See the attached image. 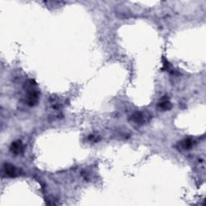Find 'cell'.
Segmentation results:
<instances>
[{
	"label": "cell",
	"instance_id": "7a4b0ae2",
	"mask_svg": "<svg viewBox=\"0 0 206 206\" xmlns=\"http://www.w3.org/2000/svg\"><path fill=\"white\" fill-rule=\"evenodd\" d=\"M11 151L12 153L14 154H20L21 153V152L23 151V144H22V142L18 140V141H15L14 143H12L11 146Z\"/></svg>",
	"mask_w": 206,
	"mask_h": 206
},
{
	"label": "cell",
	"instance_id": "3957f363",
	"mask_svg": "<svg viewBox=\"0 0 206 206\" xmlns=\"http://www.w3.org/2000/svg\"><path fill=\"white\" fill-rule=\"evenodd\" d=\"M159 108L162 110H169L171 108V102L167 99H163L159 103Z\"/></svg>",
	"mask_w": 206,
	"mask_h": 206
},
{
	"label": "cell",
	"instance_id": "6da1fadb",
	"mask_svg": "<svg viewBox=\"0 0 206 206\" xmlns=\"http://www.w3.org/2000/svg\"><path fill=\"white\" fill-rule=\"evenodd\" d=\"M3 169H4L5 173L7 175V176H10V177H15V176H17V170L15 168L14 166L11 164H5L4 167H3Z\"/></svg>",
	"mask_w": 206,
	"mask_h": 206
},
{
	"label": "cell",
	"instance_id": "5b68a950",
	"mask_svg": "<svg viewBox=\"0 0 206 206\" xmlns=\"http://www.w3.org/2000/svg\"><path fill=\"white\" fill-rule=\"evenodd\" d=\"M193 140H191V139H185V141H183V147L185 149H189L193 146Z\"/></svg>",
	"mask_w": 206,
	"mask_h": 206
},
{
	"label": "cell",
	"instance_id": "277c9868",
	"mask_svg": "<svg viewBox=\"0 0 206 206\" xmlns=\"http://www.w3.org/2000/svg\"><path fill=\"white\" fill-rule=\"evenodd\" d=\"M131 119L134 122H135L136 124H139V125H141V124L143 123V115L142 113H139V112H137V113L134 114L132 115V117H131Z\"/></svg>",
	"mask_w": 206,
	"mask_h": 206
}]
</instances>
